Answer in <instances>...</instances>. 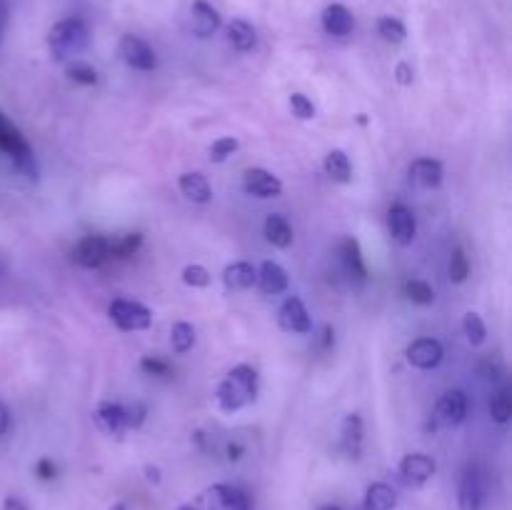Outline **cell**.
Here are the masks:
<instances>
[{
  "mask_svg": "<svg viewBox=\"0 0 512 510\" xmlns=\"http://www.w3.org/2000/svg\"><path fill=\"white\" fill-rule=\"evenodd\" d=\"M255 395H258V373L250 365L233 368L218 385V405L225 413L245 408L248 403H253Z\"/></svg>",
  "mask_w": 512,
  "mask_h": 510,
  "instance_id": "1",
  "label": "cell"
},
{
  "mask_svg": "<svg viewBox=\"0 0 512 510\" xmlns=\"http://www.w3.org/2000/svg\"><path fill=\"white\" fill-rule=\"evenodd\" d=\"M0 150L8 155L15 163V168L20 170L28 178H38V165H35L33 148L28 145V140L23 138V133L18 130V125L8 118V115L0 110Z\"/></svg>",
  "mask_w": 512,
  "mask_h": 510,
  "instance_id": "2",
  "label": "cell"
},
{
  "mask_svg": "<svg viewBox=\"0 0 512 510\" xmlns=\"http://www.w3.org/2000/svg\"><path fill=\"white\" fill-rule=\"evenodd\" d=\"M88 45V25L80 18H65L50 28L48 48L55 60H68Z\"/></svg>",
  "mask_w": 512,
  "mask_h": 510,
  "instance_id": "3",
  "label": "cell"
},
{
  "mask_svg": "<svg viewBox=\"0 0 512 510\" xmlns=\"http://www.w3.org/2000/svg\"><path fill=\"white\" fill-rule=\"evenodd\" d=\"M108 315L120 330H128V333H133V330H145L153 323V313H150L143 303H138V300H113V303L108 305Z\"/></svg>",
  "mask_w": 512,
  "mask_h": 510,
  "instance_id": "4",
  "label": "cell"
},
{
  "mask_svg": "<svg viewBox=\"0 0 512 510\" xmlns=\"http://www.w3.org/2000/svg\"><path fill=\"white\" fill-rule=\"evenodd\" d=\"M118 53L120 58H123V63L130 65L133 70H143V73H148V70H155V65H158V58H155L153 48H150L143 38H138V35L133 33H125L123 38H120Z\"/></svg>",
  "mask_w": 512,
  "mask_h": 510,
  "instance_id": "5",
  "label": "cell"
},
{
  "mask_svg": "<svg viewBox=\"0 0 512 510\" xmlns=\"http://www.w3.org/2000/svg\"><path fill=\"white\" fill-rule=\"evenodd\" d=\"M468 418V398L463 390H450L435 405V428H458Z\"/></svg>",
  "mask_w": 512,
  "mask_h": 510,
  "instance_id": "6",
  "label": "cell"
},
{
  "mask_svg": "<svg viewBox=\"0 0 512 510\" xmlns=\"http://www.w3.org/2000/svg\"><path fill=\"white\" fill-rule=\"evenodd\" d=\"M405 358H408V363L413 365V368L433 370L443 363L445 350H443V345H440V340L418 338L408 345V350H405Z\"/></svg>",
  "mask_w": 512,
  "mask_h": 510,
  "instance_id": "7",
  "label": "cell"
},
{
  "mask_svg": "<svg viewBox=\"0 0 512 510\" xmlns=\"http://www.w3.org/2000/svg\"><path fill=\"white\" fill-rule=\"evenodd\" d=\"M110 258V240L103 235H88L73 250V260L80 268H100Z\"/></svg>",
  "mask_w": 512,
  "mask_h": 510,
  "instance_id": "8",
  "label": "cell"
},
{
  "mask_svg": "<svg viewBox=\"0 0 512 510\" xmlns=\"http://www.w3.org/2000/svg\"><path fill=\"white\" fill-rule=\"evenodd\" d=\"M208 510H250L248 493L238 485H230V483H218L208 490Z\"/></svg>",
  "mask_w": 512,
  "mask_h": 510,
  "instance_id": "9",
  "label": "cell"
},
{
  "mask_svg": "<svg viewBox=\"0 0 512 510\" xmlns=\"http://www.w3.org/2000/svg\"><path fill=\"white\" fill-rule=\"evenodd\" d=\"M278 320H280V328L288 330V333H310L313 330V320H310L308 310H305L303 300L298 298V295H288V298L283 300V305H280L278 310Z\"/></svg>",
  "mask_w": 512,
  "mask_h": 510,
  "instance_id": "10",
  "label": "cell"
},
{
  "mask_svg": "<svg viewBox=\"0 0 512 510\" xmlns=\"http://www.w3.org/2000/svg\"><path fill=\"white\" fill-rule=\"evenodd\" d=\"M388 230L398 245H413L415 235H418V220L408 205L398 203L388 210Z\"/></svg>",
  "mask_w": 512,
  "mask_h": 510,
  "instance_id": "11",
  "label": "cell"
},
{
  "mask_svg": "<svg viewBox=\"0 0 512 510\" xmlns=\"http://www.w3.org/2000/svg\"><path fill=\"white\" fill-rule=\"evenodd\" d=\"M243 188L245 193L255 195V198H278L283 193V183L278 180V175H273L265 168L245 170Z\"/></svg>",
  "mask_w": 512,
  "mask_h": 510,
  "instance_id": "12",
  "label": "cell"
},
{
  "mask_svg": "<svg viewBox=\"0 0 512 510\" xmlns=\"http://www.w3.org/2000/svg\"><path fill=\"white\" fill-rule=\"evenodd\" d=\"M435 470H438V465L430 455L410 453L400 463V478H403L405 485H423L433 478Z\"/></svg>",
  "mask_w": 512,
  "mask_h": 510,
  "instance_id": "13",
  "label": "cell"
},
{
  "mask_svg": "<svg viewBox=\"0 0 512 510\" xmlns=\"http://www.w3.org/2000/svg\"><path fill=\"white\" fill-rule=\"evenodd\" d=\"M410 183L423 190H435L443 183V163L433 158H418L408 168Z\"/></svg>",
  "mask_w": 512,
  "mask_h": 510,
  "instance_id": "14",
  "label": "cell"
},
{
  "mask_svg": "<svg viewBox=\"0 0 512 510\" xmlns=\"http://www.w3.org/2000/svg\"><path fill=\"white\" fill-rule=\"evenodd\" d=\"M190 23H193V33L198 38H210L220 30L223 18L208 0H195L193 8H190Z\"/></svg>",
  "mask_w": 512,
  "mask_h": 510,
  "instance_id": "15",
  "label": "cell"
},
{
  "mask_svg": "<svg viewBox=\"0 0 512 510\" xmlns=\"http://www.w3.org/2000/svg\"><path fill=\"white\" fill-rule=\"evenodd\" d=\"M95 423L103 430L105 435H113V438H123L128 423H125V408L120 403H100L93 413Z\"/></svg>",
  "mask_w": 512,
  "mask_h": 510,
  "instance_id": "16",
  "label": "cell"
},
{
  "mask_svg": "<svg viewBox=\"0 0 512 510\" xmlns=\"http://www.w3.org/2000/svg\"><path fill=\"white\" fill-rule=\"evenodd\" d=\"M320 23H323L325 33L333 35V38H345V35L353 33L355 28L353 13L340 3H330L328 8L323 10V15H320Z\"/></svg>",
  "mask_w": 512,
  "mask_h": 510,
  "instance_id": "17",
  "label": "cell"
},
{
  "mask_svg": "<svg viewBox=\"0 0 512 510\" xmlns=\"http://www.w3.org/2000/svg\"><path fill=\"white\" fill-rule=\"evenodd\" d=\"M340 448L353 460H358L363 453V418L358 413L345 415L343 428H340Z\"/></svg>",
  "mask_w": 512,
  "mask_h": 510,
  "instance_id": "18",
  "label": "cell"
},
{
  "mask_svg": "<svg viewBox=\"0 0 512 510\" xmlns=\"http://www.w3.org/2000/svg\"><path fill=\"white\" fill-rule=\"evenodd\" d=\"M483 480H480L478 470L468 468L460 480V493H458V505L460 510H480L483 508Z\"/></svg>",
  "mask_w": 512,
  "mask_h": 510,
  "instance_id": "19",
  "label": "cell"
},
{
  "mask_svg": "<svg viewBox=\"0 0 512 510\" xmlns=\"http://www.w3.org/2000/svg\"><path fill=\"white\" fill-rule=\"evenodd\" d=\"M340 260H343V268L350 278L358 280V283H365V278H368V268H365L363 250H360L358 240L345 238L343 243H340Z\"/></svg>",
  "mask_w": 512,
  "mask_h": 510,
  "instance_id": "20",
  "label": "cell"
},
{
  "mask_svg": "<svg viewBox=\"0 0 512 510\" xmlns=\"http://www.w3.org/2000/svg\"><path fill=\"white\" fill-rule=\"evenodd\" d=\"M258 283L260 288H263V293L280 295L288 290V273H285L283 265H278L275 260H265L258 270Z\"/></svg>",
  "mask_w": 512,
  "mask_h": 510,
  "instance_id": "21",
  "label": "cell"
},
{
  "mask_svg": "<svg viewBox=\"0 0 512 510\" xmlns=\"http://www.w3.org/2000/svg\"><path fill=\"white\" fill-rule=\"evenodd\" d=\"M225 33H228V43L233 45L238 53H250V50L258 45V33H255V28L248 20H230V23L225 25Z\"/></svg>",
  "mask_w": 512,
  "mask_h": 510,
  "instance_id": "22",
  "label": "cell"
},
{
  "mask_svg": "<svg viewBox=\"0 0 512 510\" xmlns=\"http://www.w3.org/2000/svg\"><path fill=\"white\" fill-rule=\"evenodd\" d=\"M223 283L228 290H248L258 283V270H255V265L245 263V260L230 263L223 270Z\"/></svg>",
  "mask_w": 512,
  "mask_h": 510,
  "instance_id": "23",
  "label": "cell"
},
{
  "mask_svg": "<svg viewBox=\"0 0 512 510\" xmlns=\"http://www.w3.org/2000/svg\"><path fill=\"white\" fill-rule=\"evenodd\" d=\"M263 233H265V238H268V243L275 245V248H290V245H293V238H295L293 228H290L288 220L278 213H270L268 218H265Z\"/></svg>",
  "mask_w": 512,
  "mask_h": 510,
  "instance_id": "24",
  "label": "cell"
},
{
  "mask_svg": "<svg viewBox=\"0 0 512 510\" xmlns=\"http://www.w3.org/2000/svg\"><path fill=\"white\" fill-rule=\"evenodd\" d=\"M180 190H183L185 198L193 200V203H198V205L210 203V198H213L210 183L205 180V175H200V173H183V175H180Z\"/></svg>",
  "mask_w": 512,
  "mask_h": 510,
  "instance_id": "25",
  "label": "cell"
},
{
  "mask_svg": "<svg viewBox=\"0 0 512 510\" xmlns=\"http://www.w3.org/2000/svg\"><path fill=\"white\" fill-rule=\"evenodd\" d=\"M398 505V495L388 483H373L365 490L363 510H395Z\"/></svg>",
  "mask_w": 512,
  "mask_h": 510,
  "instance_id": "26",
  "label": "cell"
},
{
  "mask_svg": "<svg viewBox=\"0 0 512 510\" xmlns=\"http://www.w3.org/2000/svg\"><path fill=\"white\" fill-rule=\"evenodd\" d=\"M325 173L335 180V183H350L353 180V165L343 150H330L325 155Z\"/></svg>",
  "mask_w": 512,
  "mask_h": 510,
  "instance_id": "27",
  "label": "cell"
},
{
  "mask_svg": "<svg viewBox=\"0 0 512 510\" xmlns=\"http://www.w3.org/2000/svg\"><path fill=\"white\" fill-rule=\"evenodd\" d=\"M170 345H173V350L178 355H185L190 348L195 345V328L190 323H185V320H178V323H173V328H170Z\"/></svg>",
  "mask_w": 512,
  "mask_h": 510,
  "instance_id": "28",
  "label": "cell"
},
{
  "mask_svg": "<svg viewBox=\"0 0 512 510\" xmlns=\"http://www.w3.org/2000/svg\"><path fill=\"white\" fill-rule=\"evenodd\" d=\"M378 35L385 40V43L398 45L408 38V30H405L403 20L393 18V15H383V18L378 20Z\"/></svg>",
  "mask_w": 512,
  "mask_h": 510,
  "instance_id": "29",
  "label": "cell"
},
{
  "mask_svg": "<svg viewBox=\"0 0 512 510\" xmlns=\"http://www.w3.org/2000/svg\"><path fill=\"white\" fill-rule=\"evenodd\" d=\"M510 415H512V395L508 385H505V388H500L498 393L493 395V400H490V418H493L498 425H505L510 420Z\"/></svg>",
  "mask_w": 512,
  "mask_h": 510,
  "instance_id": "30",
  "label": "cell"
},
{
  "mask_svg": "<svg viewBox=\"0 0 512 510\" xmlns=\"http://www.w3.org/2000/svg\"><path fill=\"white\" fill-rule=\"evenodd\" d=\"M143 245V235L140 233H128L120 235L118 240H110V258H130L135 255Z\"/></svg>",
  "mask_w": 512,
  "mask_h": 510,
  "instance_id": "31",
  "label": "cell"
},
{
  "mask_svg": "<svg viewBox=\"0 0 512 510\" xmlns=\"http://www.w3.org/2000/svg\"><path fill=\"white\" fill-rule=\"evenodd\" d=\"M405 295H408L415 305H433L435 303V290L430 288L425 280H408V283H405Z\"/></svg>",
  "mask_w": 512,
  "mask_h": 510,
  "instance_id": "32",
  "label": "cell"
},
{
  "mask_svg": "<svg viewBox=\"0 0 512 510\" xmlns=\"http://www.w3.org/2000/svg\"><path fill=\"white\" fill-rule=\"evenodd\" d=\"M463 330H465V335H468L470 345H483L485 343V335H488V330H485L483 318H480L478 313H465Z\"/></svg>",
  "mask_w": 512,
  "mask_h": 510,
  "instance_id": "33",
  "label": "cell"
},
{
  "mask_svg": "<svg viewBox=\"0 0 512 510\" xmlns=\"http://www.w3.org/2000/svg\"><path fill=\"white\" fill-rule=\"evenodd\" d=\"M450 280L453 283H465L470 275V263H468V255L463 253V248H455L453 255H450Z\"/></svg>",
  "mask_w": 512,
  "mask_h": 510,
  "instance_id": "34",
  "label": "cell"
},
{
  "mask_svg": "<svg viewBox=\"0 0 512 510\" xmlns=\"http://www.w3.org/2000/svg\"><path fill=\"white\" fill-rule=\"evenodd\" d=\"M235 150H238V140L230 138V135L218 138L213 145H210V163H225Z\"/></svg>",
  "mask_w": 512,
  "mask_h": 510,
  "instance_id": "35",
  "label": "cell"
},
{
  "mask_svg": "<svg viewBox=\"0 0 512 510\" xmlns=\"http://www.w3.org/2000/svg\"><path fill=\"white\" fill-rule=\"evenodd\" d=\"M290 110L298 120H313L315 118V105L308 95L303 93H293L290 95Z\"/></svg>",
  "mask_w": 512,
  "mask_h": 510,
  "instance_id": "36",
  "label": "cell"
},
{
  "mask_svg": "<svg viewBox=\"0 0 512 510\" xmlns=\"http://www.w3.org/2000/svg\"><path fill=\"white\" fill-rule=\"evenodd\" d=\"M183 283L190 285V288H208L210 273L203 268V265H185Z\"/></svg>",
  "mask_w": 512,
  "mask_h": 510,
  "instance_id": "37",
  "label": "cell"
},
{
  "mask_svg": "<svg viewBox=\"0 0 512 510\" xmlns=\"http://www.w3.org/2000/svg\"><path fill=\"white\" fill-rule=\"evenodd\" d=\"M68 75H70V80H75V83H80V85H95V83H98V73H95V70L90 68V65H85V63H70L68 65Z\"/></svg>",
  "mask_w": 512,
  "mask_h": 510,
  "instance_id": "38",
  "label": "cell"
},
{
  "mask_svg": "<svg viewBox=\"0 0 512 510\" xmlns=\"http://www.w3.org/2000/svg\"><path fill=\"white\" fill-rule=\"evenodd\" d=\"M140 368H143L148 375H158V378H163V375L170 373V365L165 363V360L155 358V355H145V358L140 360Z\"/></svg>",
  "mask_w": 512,
  "mask_h": 510,
  "instance_id": "39",
  "label": "cell"
},
{
  "mask_svg": "<svg viewBox=\"0 0 512 510\" xmlns=\"http://www.w3.org/2000/svg\"><path fill=\"white\" fill-rule=\"evenodd\" d=\"M125 408V423L130 428H140L145 420V405L143 403H133V405H123Z\"/></svg>",
  "mask_w": 512,
  "mask_h": 510,
  "instance_id": "40",
  "label": "cell"
},
{
  "mask_svg": "<svg viewBox=\"0 0 512 510\" xmlns=\"http://www.w3.org/2000/svg\"><path fill=\"white\" fill-rule=\"evenodd\" d=\"M55 473H58V468H55V463L50 458L38 460V465H35V475H38L40 480H53Z\"/></svg>",
  "mask_w": 512,
  "mask_h": 510,
  "instance_id": "41",
  "label": "cell"
},
{
  "mask_svg": "<svg viewBox=\"0 0 512 510\" xmlns=\"http://www.w3.org/2000/svg\"><path fill=\"white\" fill-rule=\"evenodd\" d=\"M395 80H398L400 85H413L415 80V70L410 63H398V68H395Z\"/></svg>",
  "mask_w": 512,
  "mask_h": 510,
  "instance_id": "42",
  "label": "cell"
},
{
  "mask_svg": "<svg viewBox=\"0 0 512 510\" xmlns=\"http://www.w3.org/2000/svg\"><path fill=\"white\" fill-rule=\"evenodd\" d=\"M8 428H10V410H8V405L0 400V438L8 433Z\"/></svg>",
  "mask_w": 512,
  "mask_h": 510,
  "instance_id": "43",
  "label": "cell"
},
{
  "mask_svg": "<svg viewBox=\"0 0 512 510\" xmlns=\"http://www.w3.org/2000/svg\"><path fill=\"white\" fill-rule=\"evenodd\" d=\"M3 510H28V508H25L23 500H18V498H13V495H10V498H5Z\"/></svg>",
  "mask_w": 512,
  "mask_h": 510,
  "instance_id": "44",
  "label": "cell"
},
{
  "mask_svg": "<svg viewBox=\"0 0 512 510\" xmlns=\"http://www.w3.org/2000/svg\"><path fill=\"white\" fill-rule=\"evenodd\" d=\"M145 478H148L150 483L158 485L160 483V470L155 468V465H145Z\"/></svg>",
  "mask_w": 512,
  "mask_h": 510,
  "instance_id": "45",
  "label": "cell"
},
{
  "mask_svg": "<svg viewBox=\"0 0 512 510\" xmlns=\"http://www.w3.org/2000/svg\"><path fill=\"white\" fill-rule=\"evenodd\" d=\"M240 453H243V448H240V445H230V448H228V458L230 460H238Z\"/></svg>",
  "mask_w": 512,
  "mask_h": 510,
  "instance_id": "46",
  "label": "cell"
},
{
  "mask_svg": "<svg viewBox=\"0 0 512 510\" xmlns=\"http://www.w3.org/2000/svg\"><path fill=\"white\" fill-rule=\"evenodd\" d=\"M3 23H5V10L3 5H0V40H3Z\"/></svg>",
  "mask_w": 512,
  "mask_h": 510,
  "instance_id": "47",
  "label": "cell"
},
{
  "mask_svg": "<svg viewBox=\"0 0 512 510\" xmlns=\"http://www.w3.org/2000/svg\"><path fill=\"white\" fill-rule=\"evenodd\" d=\"M110 510H128V508H125V503H115Z\"/></svg>",
  "mask_w": 512,
  "mask_h": 510,
  "instance_id": "48",
  "label": "cell"
},
{
  "mask_svg": "<svg viewBox=\"0 0 512 510\" xmlns=\"http://www.w3.org/2000/svg\"><path fill=\"white\" fill-rule=\"evenodd\" d=\"M178 510H195V508H193V505H180Z\"/></svg>",
  "mask_w": 512,
  "mask_h": 510,
  "instance_id": "49",
  "label": "cell"
},
{
  "mask_svg": "<svg viewBox=\"0 0 512 510\" xmlns=\"http://www.w3.org/2000/svg\"><path fill=\"white\" fill-rule=\"evenodd\" d=\"M320 510H340V508H335V505H325V508H320Z\"/></svg>",
  "mask_w": 512,
  "mask_h": 510,
  "instance_id": "50",
  "label": "cell"
}]
</instances>
